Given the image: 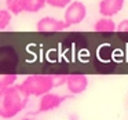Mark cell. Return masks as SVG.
<instances>
[{
  "label": "cell",
  "instance_id": "cell-1",
  "mask_svg": "<svg viewBox=\"0 0 128 120\" xmlns=\"http://www.w3.org/2000/svg\"><path fill=\"white\" fill-rule=\"evenodd\" d=\"M2 101H0V116L3 119H11L17 116L28 102L29 95L21 90L20 86H11L4 90H0Z\"/></svg>",
  "mask_w": 128,
  "mask_h": 120
},
{
  "label": "cell",
  "instance_id": "cell-2",
  "mask_svg": "<svg viewBox=\"0 0 128 120\" xmlns=\"http://www.w3.org/2000/svg\"><path fill=\"white\" fill-rule=\"evenodd\" d=\"M21 90L26 95H34V97H42L47 94L55 87L52 76L48 75H30L20 84Z\"/></svg>",
  "mask_w": 128,
  "mask_h": 120
},
{
  "label": "cell",
  "instance_id": "cell-3",
  "mask_svg": "<svg viewBox=\"0 0 128 120\" xmlns=\"http://www.w3.org/2000/svg\"><path fill=\"white\" fill-rule=\"evenodd\" d=\"M87 15V9L81 2H72L65 10V17L64 20L68 22V25H77L86 20Z\"/></svg>",
  "mask_w": 128,
  "mask_h": 120
},
{
  "label": "cell",
  "instance_id": "cell-4",
  "mask_svg": "<svg viewBox=\"0 0 128 120\" xmlns=\"http://www.w3.org/2000/svg\"><path fill=\"white\" fill-rule=\"evenodd\" d=\"M69 25H68L66 21H59L55 20V18H51V17H44L37 22V32L40 33H54V32H61L64 29H68Z\"/></svg>",
  "mask_w": 128,
  "mask_h": 120
},
{
  "label": "cell",
  "instance_id": "cell-5",
  "mask_svg": "<svg viewBox=\"0 0 128 120\" xmlns=\"http://www.w3.org/2000/svg\"><path fill=\"white\" fill-rule=\"evenodd\" d=\"M88 79L83 73H72L66 77V87L72 94H81L87 90Z\"/></svg>",
  "mask_w": 128,
  "mask_h": 120
},
{
  "label": "cell",
  "instance_id": "cell-6",
  "mask_svg": "<svg viewBox=\"0 0 128 120\" xmlns=\"http://www.w3.org/2000/svg\"><path fill=\"white\" fill-rule=\"evenodd\" d=\"M66 99L65 97H61L58 94H52V92H47V94L42 95L39 102V112H50L56 109Z\"/></svg>",
  "mask_w": 128,
  "mask_h": 120
},
{
  "label": "cell",
  "instance_id": "cell-7",
  "mask_svg": "<svg viewBox=\"0 0 128 120\" xmlns=\"http://www.w3.org/2000/svg\"><path fill=\"white\" fill-rule=\"evenodd\" d=\"M124 7V0H100L99 13L103 17H113Z\"/></svg>",
  "mask_w": 128,
  "mask_h": 120
},
{
  "label": "cell",
  "instance_id": "cell-8",
  "mask_svg": "<svg viewBox=\"0 0 128 120\" xmlns=\"http://www.w3.org/2000/svg\"><path fill=\"white\" fill-rule=\"evenodd\" d=\"M94 29L99 33H112L116 31V24L110 20V17H103L94 25Z\"/></svg>",
  "mask_w": 128,
  "mask_h": 120
},
{
  "label": "cell",
  "instance_id": "cell-9",
  "mask_svg": "<svg viewBox=\"0 0 128 120\" xmlns=\"http://www.w3.org/2000/svg\"><path fill=\"white\" fill-rule=\"evenodd\" d=\"M47 4V0H24L25 13H37Z\"/></svg>",
  "mask_w": 128,
  "mask_h": 120
},
{
  "label": "cell",
  "instance_id": "cell-10",
  "mask_svg": "<svg viewBox=\"0 0 128 120\" xmlns=\"http://www.w3.org/2000/svg\"><path fill=\"white\" fill-rule=\"evenodd\" d=\"M6 4H7V9L15 15L25 11L24 10V0H6Z\"/></svg>",
  "mask_w": 128,
  "mask_h": 120
},
{
  "label": "cell",
  "instance_id": "cell-11",
  "mask_svg": "<svg viewBox=\"0 0 128 120\" xmlns=\"http://www.w3.org/2000/svg\"><path fill=\"white\" fill-rule=\"evenodd\" d=\"M15 80H17V75L15 73H6V75H3V77L0 80V90H4L7 87L14 86Z\"/></svg>",
  "mask_w": 128,
  "mask_h": 120
},
{
  "label": "cell",
  "instance_id": "cell-12",
  "mask_svg": "<svg viewBox=\"0 0 128 120\" xmlns=\"http://www.w3.org/2000/svg\"><path fill=\"white\" fill-rule=\"evenodd\" d=\"M11 14L12 13L10 11V10H4L3 9L2 11H0V29H2V31L8 26L10 21H11Z\"/></svg>",
  "mask_w": 128,
  "mask_h": 120
},
{
  "label": "cell",
  "instance_id": "cell-13",
  "mask_svg": "<svg viewBox=\"0 0 128 120\" xmlns=\"http://www.w3.org/2000/svg\"><path fill=\"white\" fill-rule=\"evenodd\" d=\"M72 3V0H47V4L55 9H65Z\"/></svg>",
  "mask_w": 128,
  "mask_h": 120
},
{
  "label": "cell",
  "instance_id": "cell-14",
  "mask_svg": "<svg viewBox=\"0 0 128 120\" xmlns=\"http://www.w3.org/2000/svg\"><path fill=\"white\" fill-rule=\"evenodd\" d=\"M117 31L118 32H122V33H128V20H124L118 24L117 26Z\"/></svg>",
  "mask_w": 128,
  "mask_h": 120
}]
</instances>
